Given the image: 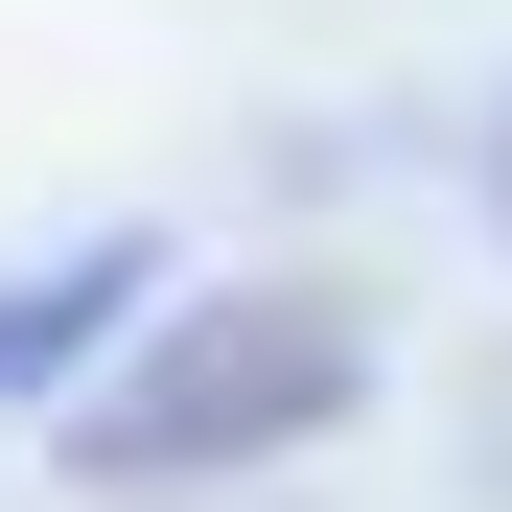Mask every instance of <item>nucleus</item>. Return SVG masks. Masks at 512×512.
I'll return each instance as SVG.
<instances>
[{"mask_svg": "<svg viewBox=\"0 0 512 512\" xmlns=\"http://www.w3.org/2000/svg\"><path fill=\"white\" fill-rule=\"evenodd\" d=\"M350 396H373V303L350 280H210V303H140L70 373V466L94 489H233V466L326 443Z\"/></svg>", "mask_w": 512, "mask_h": 512, "instance_id": "1", "label": "nucleus"}, {"mask_svg": "<svg viewBox=\"0 0 512 512\" xmlns=\"http://www.w3.org/2000/svg\"><path fill=\"white\" fill-rule=\"evenodd\" d=\"M117 326H140V233H70L47 280H0V396H70Z\"/></svg>", "mask_w": 512, "mask_h": 512, "instance_id": "2", "label": "nucleus"}, {"mask_svg": "<svg viewBox=\"0 0 512 512\" xmlns=\"http://www.w3.org/2000/svg\"><path fill=\"white\" fill-rule=\"evenodd\" d=\"M489 210H512V117H489Z\"/></svg>", "mask_w": 512, "mask_h": 512, "instance_id": "3", "label": "nucleus"}, {"mask_svg": "<svg viewBox=\"0 0 512 512\" xmlns=\"http://www.w3.org/2000/svg\"><path fill=\"white\" fill-rule=\"evenodd\" d=\"M140 512H163V489H140Z\"/></svg>", "mask_w": 512, "mask_h": 512, "instance_id": "4", "label": "nucleus"}]
</instances>
